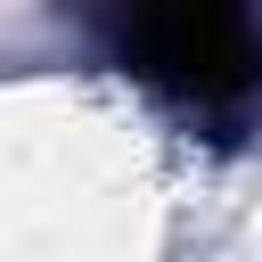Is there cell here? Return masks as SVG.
<instances>
[{"instance_id": "6da1fadb", "label": "cell", "mask_w": 262, "mask_h": 262, "mask_svg": "<svg viewBox=\"0 0 262 262\" xmlns=\"http://www.w3.org/2000/svg\"><path fill=\"white\" fill-rule=\"evenodd\" d=\"M131 57L188 98H229L262 74V25L229 8H172L131 25Z\"/></svg>"}]
</instances>
